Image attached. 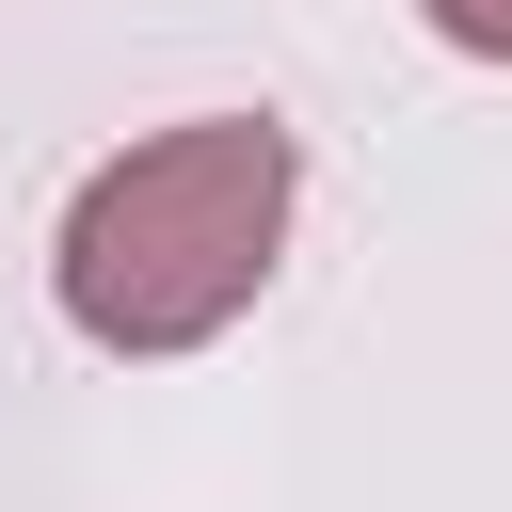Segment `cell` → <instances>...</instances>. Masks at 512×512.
<instances>
[{
	"label": "cell",
	"instance_id": "1",
	"mask_svg": "<svg viewBox=\"0 0 512 512\" xmlns=\"http://www.w3.org/2000/svg\"><path fill=\"white\" fill-rule=\"evenodd\" d=\"M288 208H304V144L272 112H176L144 144H112L64 224H48V304L80 352L176 368L224 320H256V288L288 272Z\"/></svg>",
	"mask_w": 512,
	"mask_h": 512
},
{
	"label": "cell",
	"instance_id": "2",
	"mask_svg": "<svg viewBox=\"0 0 512 512\" xmlns=\"http://www.w3.org/2000/svg\"><path fill=\"white\" fill-rule=\"evenodd\" d=\"M432 16V48H464V64H512V0H416Z\"/></svg>",
	"mask_w": 512,
	"mask_h": 512
}]
</instances>
